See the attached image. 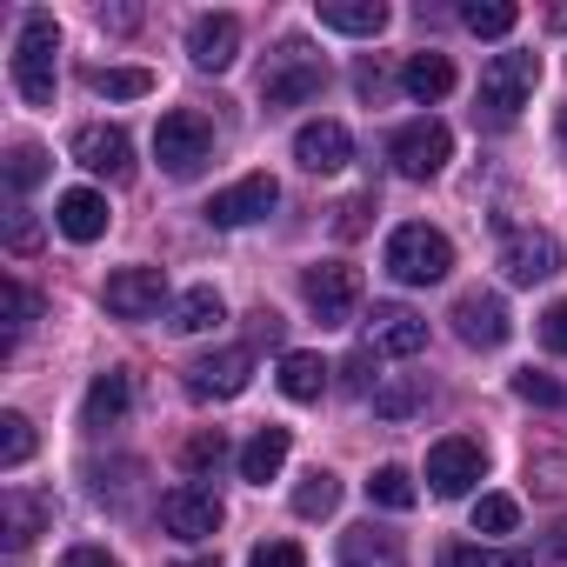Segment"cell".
<instances>
[{
    "instance_id": "1",
    "label": "cell",
    "mask_w": 567,
    "mask_h": 567,
    "mask_svg": "<svg viewBox=\"0 0 567 567\" xmlns=\"http://www.w3.org/2000/svg\"><path fill=\"white\" fill-rule=\"evenodd\" d=\"M14 87L28 107H54V87H61V28L54 14H21V34H14Z\"/></svg>"
},
{
    "instance_id": "2",
    "label": "cell",
    "mask_w": 567,
    "mask_h": 567,
    "mask_svg": "<svg viewBox=\"0 0 567 567\" xmlns=\"http://www.w3.org/2000/svg\"><path fill=\"white\" fill-rule=\"evenodd\" d=\"M454 267V240L427 220H408L388 234V274L401 280V288H434V280H447Z\"/></svg>"
},
{
    "instance_id": "3",
    "label": "cell",
    "mask_w": 567,
    "mask_h": 567,
    "mask_svg": "<svg viewBox=\"0 0 567 567\" xmlns=\"http://www.w3.org/2000/svg\"><path fill=\"white\" fill-rule=\"evenodd\" d=\"M321 87H328V61H321L308 41H280L274 61H267V74H260V101H267V107H301V101H315Z\"/></svg>"
},
{
    "instance_id": "4",
    "label": "cell",
    "mask_w": 567,
    "mask_h": 567,
    "mask_svg": "<svg viewBox=\"0 0 567 567\" xmlns=\"http://www.w3.org/2000/svg\"><path fill=\"white\" fill-rule=\"evenodd\" d=\"M154 161H161L174 181H194V174L214 161V127H207L194 107L161 114V127H154Z\"/></svg>"
},
{
    "instance_id": "5",
    "label": "cell",
    "mask_w": 567,
    "mask_h": 567,
    "mask_svg": "<svg viewBox=\"0 0 567 567\" xmlns=\"http://www.w3.org/2000/svg\"><path fill=\"white\" fill-rule=\"evenodd\" d=\"M534 81H540V54H494L487 68H481V114L487 121H514L520 107H527V94H534Z\"/></svg>"
},
{
    "instance_id": "6",
    "label": "cell",
    "mask_w": 567,
    "mask_h": 567,
    "mask_svg": "<svg viewBox=\"0 0 567 567\" xmlns=\"http://www.w3.org/2000/svg\"><path fill=\"white\" fill-rule=\"evenodd\" d=\"M301 295H308V308H315L321 328H341V321H354V308H361V267H348V260H315V267L301 274Z\"/></svg>"
},
{
    "instance_id": "7",
    "label": "cell",
    "mask_w": 567,
    "mask_h": 567,
    "mask_svg": "<svg viewBox=\"0 0 567 567\" xmlns=\"http://www.w3.org/2000/svg\"><path fill=\"white\" fill-rule=\"evenodd\" d=\"M447 154H454V134H447L441 121H408V127L388 141V161H394L401 181H434V174L447 167Z\"/></svg>"
},
{
    "instance_id": "8",
    "label": "cell",
    "mask_w": 567,
    "mask_h": 567,
    "mask_svg": "<svg viewBox=\"0 0 567 567\" xmlns=\"http://www.w3.org/2000/svg\"><path fill=\"white\" fill-rule=\"evenodd\" d=\"M481 474H487V447H481V441L447 434V441H434V447H427V487H434L441 501H461Z\"/></svg>"
},
{
    "instance_id": "9",
    "label": "cell",
    "mask_w": 567,
    "mask_h": 567,
    "mask_svg": "<svg viewBox=\"0 0 567 567\" xmlns=\"http://www.w3.org/2000/svg\"><path fill=\"white\" fill-rule=\"evenodd\" d=\"M247 381H254V354L247 348H214V354H200L187 368V394L194 401H234V394H247Z\"/></svg>"
},
{
    "instance_id": "10",
    "label": "cell",
    "mask_w": 567,
    "mask_h": 567,
    "mask_svg": "<svg viewBox=\"0 0 567 567\" xmlns=\"http://www.w3.org/2000/svg\"><path fill=\"white\" fill-rule=\"evenodd\" d=\"M167 301V274L161 267H121L107 274V315L114 321H154Z\"/></svg>"
},
{
    "instance_id": "11",
    "label": "cell",
    "mask_w": 567,
    "mask_h": 567,
    "mask_svg": "<svg viewBox=\"0 0 567 567\" xmlns=\"http://www.w3.org/2000/svg\"><path fill=\"white\" fill-rule=\"evenodd\" d=\"M161 527H167L174 540H207V534L220 527V501H214V487L181 481L174 494H161Z\"/></svg>"
},
{
    "instance_id": "12",
    "label": "cell",
    "mask_w": 567,
    "mask_h": 567,
    "mask_svg": "<svg viewBox=\"0 0 567 567\" xmlns=\"http://www.w3.org/2000/svg\"><path fill=\"white\" fill-rule=\"evenodd\" d=\"M501 274L514 280V288H534V280L560 274V240H554V234H540V227L507 234V240H501Z\"/></svg>"
},
{
    "instance_id": "13",
    "label": "cell",
    "mask_w": 567,
    "mask_h": 567,
    "mask_svg": "<svg viewBox=\"0 0 567 567\" xmlns=\"http://www.w3.org/2000/svg\"><path fill=\"white\" fill-rule=\"evenodd\" d=\"M274 200H280L274 174H247V181H234V187H220V194L207 200V220H214V227H254V220L274 214Z\"/></svg>"
},
{
    "instance_id": "14",
    "label": "cell",
    "mask_w": 567,
    "mask_h": 567,
    "mask_svg": "<svg viewBox=\"0 0 567 567\" xmlns=\"http://www.w3.org/2000/svg\"><path fill=\"white\" fill-rule=\"evenodd\" d=\"M368 348L374 354H388V361H414L421 348H427V321L414 315V308H374V321H368Z\"/></svg>"
},
{
    "instance_id": "15",
    "label": "cell",
    "mask_w": 567,
    "mask_h": 567,
    "mask_svg": "<svg viewBox=\"0 0 567 567\" xmlns=\"http://www.w3.org/2000/svg\"><path fill=\"white\" fill-rule=\"evenodd\" d=\"M74 161H81L87 174L127 181V174H134V141H127V127H81V134H74Z\"/></svg>"
},
{
    "instance_id": "16",
    "label": "cell",
    "mask_w": 567,
    "mask_h": 567,
    "mask_svg": "<svg viewBox=\"0 0 567 567\" xmlns=\"http://www.w3.org/2000/svg\"><path fill=\"white\" fill-rule=\"evenodd\" d=\"M454 334H461L467 348H501V341L514 334L507 301H501V295H461V301H454Z\"/></svg>"
},
{
    "instance_id": "17",
    "label": "cell",
    "mask_w": 567,
    "mask_h": 567,
    "mask_svg": "<svg viewBox=\"0 0 567 567\" xmlns=\"http://www.w3.org/2000/svg\"><path fill=\"white\" fill-rule=\"evenodd\" d=\"M187 54H194L200 74H227L234 54H240V21L234 14H200L194 34H187Z\"/></svg>"
},
{
    "instance_id": "18",
    "label": "cell",
    "mask_w": 567,
    "mask_h": 567,
    "mask_svg": "<svg viewBox=\"0 0 567 567\" xmlns=\"http://www.w3.org/2000/svg\"><path fill=\"white\" fill-rule=\"evenodd\" d=\"M348 154H354V134H348L341 121H308V127L295 134V161H301L308 174H341Z\"/></svg>"
},
{
    "instance_id": "19",
    "label": "cell",
    "mask_w": 567,
    "mask_h": 567,
    "mask_svg": "<svg viewBox=\"0 0 567 567\" xmlns=\"http://www.w3.org/2000/svg\"><path fill=\"white\" fill-rule=\"evenodd\" d=\"M341 567H408V547H401V534L361 520L341 534Z\"/></svg>"
},
{
    "instance_id": "20",
    "label": "cell",
    "mask_w": 567,
    "mask_h": 567,
    "mask_svg": "<svg viewBox=\"0 0 567 567\" xmlns=\"http://www.w3.org/2000/svg\"><path fill=\"white\" fill-rule=\"evenodd\" d=\"M54 220H61V234L68 240H101L107 234V194H94V187H68L61 194V207H54Z\"/></svg>"
},
{
    "instance_id": "21",
    "label": "cell",
    "mask_w": 567,
    "mask_h": 567,
    "mask_svg": "<svg viewBox=\"0 0 567 567\" xmlns=\"http://www.w3.org/2000/svg\"><path fill=\"white\" fill-rule=\"evenodd\" d=\"M288 447H295V441H288V427H260V434H254V441L240 447V481L267 487V481H274L280 467H288Z\"/></svg>"
},
{
    "instance_id": "22",
    "label": "cell",
    "mask_w": 567,
    "mask_h": 567,
    "mask_svg": "<svg viewBox=\"0 0 567 567\" xmlns=\"http://www.w3.org/2000/svg\"><path fill=\"white\" fill-rule=\"evenodd\" d=\"M321 28L354 34V41H374L388 28V8H381V0H321Z\"/></svg>"
},
{
    "instance_id": "23",
    "label": "cell",
    "mask_w": 567,
    "mask_h": 567,
    "mask_svg": "<svg viewBox=\"0 0 567 567\" xmlns=\"http://www.w3.org/2000/svg\"><path fill=\"white\" fill-rule=\"evenodd\" d=\"M374 414L381 421H414L421 408H427V381L421 374H388V381H374Z\"/></svg>"
},
{
    "instance_id": "24",
    "label": "cell",
    "mask_w": 567,
    "mask_h": 567,
    "mask_svg": "<svg viewBox=\"0 0 567 567\" xmlns=\"http://www.w3.org/2000/svg\"><path fill=\"white\" fill-rule=\"evenodd\" d=\"M280 394L288 401H321L328 394V361L321 354H280Z\"/></svg>"
},
{
    "instance_id": "25",
    "label": "cell",
    "mask_w": 567,
    "mask_h": 567,
    "mask_svg": "<svg viewBox=\"0 0 567 567\" xmlns=\"http://www.w3.org/2000/svg\"><path fill=\"white\" fill-rule=\"evenodd\" d=\"M41 520H48V507H41L28 487H8V494H0V534H8V547H28V540L41 534Z\"/></svg>"
},
{
    "instance_id": "26",
    "label": "cell",
    "mask_w": 567,
    "mask_h": 567,
    "mask_svg": "<svg viewBox=\"0 0 567 567\" xmlns=\"http://www.w3.org/2000/svg\"><path fill=\"white\" fill-rule=\"evenodd\" d=\"M401 87H408L414 101H447V94H454V61H447V54H414V61L401 68Z\"/></svg>"
},
{
    "instance_id": "27",
    "label": "cell",
    "mask_w": 567,
    "mask_h": 567,
    "mask_svg": "<svg viewBox=\"0 0 567 567\" xmlns=\"http://www.w3.org/2000/svg\"><path fill=\"white\" fill-rule=\"evenodd\" d=\"M127 401H134L127 374H121V368H107V374L87 388V408H81V414H87V427H114V421L127 414Z\"/></svg>"
},
{
    "instance_id": "28",
    "label": "cell",
    "mask_w": 567,
    "mask_h": 567,
    "mask_svg": "<svg viewBox=\"0 0 567 567\" xmlns=\"http://www.w3.org/2000/svg\"><path fill=\"white\" fill-rule=\"evenodd\" d=\"M514 21H520L514 0H467V8H461V28H467V34H481V41L514 34Z\"/></svg>"
},
{
    "instance_id": "29",
    "label": "cell",
    "mask_w": 567,
    "mask_h": 567,
    "mask_svg": "<svg viewBox=\"0 0 567 567\" xmlns=\"http://www.w3.org/2000/svg\"><path fill=\"white\" fill-rule=\"evenodd\" d=\"M368 501H374V507H394V514H408V507L421 501V487H414V474H408V467H394V461H388V467H374V481H368Z\"/></svg>"
},
{
    "instance_id": "30",
    "label": "cell",
    "mask_w": 567,
    "mask_h": 567,
    "mask_svg": "<svg viewBox=\"0 0 567 567\" xmlns=\"http://www.w3.org/2000/svg\"><path fill=\"white\" fill-rule=\"evenodd\" d=\"M441 567H534V554L527 547H467V540H454V547H441Z\"/></svg>"
},
{
    "instance_id": "31",
    "label": "cell",
    "mask_w": 567,
    "mask_h": 567,
    "mask_svg": "<svg viewBox=\"0 0 567 567\" xmlns=\"http://www.w3.org/2000/svg\"><path fill=\"white\" fill-rule=\"evenodd\" d=\"M0 308H8V341H0V354H14V341L41 321V301L21 288V280H0Z\"/></svg>"
},
{
    "instance_id": "32",
    "label": "cell",
    "mask_w": 567,
    "mask_h": 567,
    "mask_svg": "<svg viewBox=\"0 0 567 567\" xmlns=\"http://www.w3.org/2000/svg\"><path fill=\"white\" fill-rule=\"evenodd\" d=\"M220 315H227V308H220V295H214V288H187V295L174 301V328H181V334H207Z\"/></svg>"
},
{
    "instance_id": "33",
    "label": "cell",
    "mask_w": 567,
    "mask_h": 567,
    "mask_svg": "<svg viewBox=\"0 0 567 567\" xmlns=\"http://www.w3.org/2000/svg\"><path fill=\"white\" fill-rule=\"evenodd\" d=\"M87 87H94V94H107V101H141V94L154 87V74H147V68H94V74H87Z\"/></svg>"
},
{
    "instance_id": "34",
    "label": "cell",
    "mask_w": 567,
    "mask_h": 567,
    "mask_svg": "<svg viewBox=\"0 0 567 567\" xmlns=\"http://www.w3.org/2000/svg\"><path fill=\"white\" fill-rule=\"evenodd\" d=\"M28 454H34V421L8 408V414H0V467L14 474V467H28Z\"/></svg>"
},
{
    "instance_id": "35",
    "label": "cell",
    "mask_w": 567,
    "mask_h": 567,
    "mask_svg": "<svg viewBox=\"0 0 567 567\" xmlns=\"http://www.w3.org/2000/svg\"><path fill=\"white\" fill-rule=\"evenodd\" d=\"M334 507H341V481L315 467V474H308V481L295 487V514H308V520H321V514H334Z\"/></svg>"
},
{
    "instance_id": "36",
    "label": "cell",
    "mask_w": 567,
    "mask_h": 567,
    "mask_svg": "<svg viewBox=\"0 0 567 567\" xmlns=\"http://www.w3.org/2000/svg\"><path fill=\"white\" fill-rule=\"evenodd\" d=\"M520 527V501L514 494H481L474 501V534H514Z\"/></svg>"
},
{
    "instance_id": "37",
    "label": "cell",
    "mask_w": 567,
    "mask_h": 567,
    "mask_svg": "<svg viewBox=\"0 0 567 567\" xmlns=\"http://www.w3.org/2000/svg\"><path fill=\"white\" fill-rule=\"evenodd\" d=\"M41 181H48V154H41L34 141H21V147L8 154V187L28 194V187H41Z\"/></svg>"
},
{
    "instance_id": "38",
    "label": "cell",
    "mask_w": 567,
    "mask_h": 567,
    "mask_svg": "<svg viewBox=\"0 0 567 567\" xmlns=\"http://www.w3.org/2000/svg\"><path fill=\"white\" fill-rule=\"evenodd\" d=\"M181 461H187V474H214V467L227 461V434H220V427H207V434H194V441L181 447Z\"/></svg>"
},
{
    "instance_id": "39",
    "label": "cell",
    "mask_w": 567,
    "mask_h": 567,
    "mask_svg": "<svg viewBox=\"0 0 567 567\" xmlns=\"http://www.w3.org/2000/svg\"><path fill=\"white\" fill-rule=\"evenodd\" d=\"M514 394H520V401H534V408H560V388H554L547 374H534V368H520V374H514Z\"/></svg>"
},
{
    "instance_id": "40",
    "label": "cell",
    "mask_w": 567,
    "mask_h": 567,
    "mask_svg": "<svg viewBox=\"0 0 567 567\" xmlns=\"http://www.w3.org/2000/svg\"><path fill=\"white\" fill-rule=\"evenodd\" d=\"M247 567H308V554H301L295 540H267V547L247 554Z\"/></svg>"
},
{
    "instance_id": "41",
    "label": "cell",
    "mask_w": 567,
    "mask_h": 567,
    "mask_svg": "<svg viewBox=\"0 0 567 567\" xmlns=\"http://www.w3.org/2000/svg\"><path fill=\"white\" fill-rule=\"evenodd\" d=\"M8 247H14V254H34V247H41V220H34L28 207L8 214Z\"/></svg>"
},
{
    "instance_id": "42",
    "label": "cell",
    "mask_w": 567,
    "mask_h": 567,
    "mask_svg": "<svg viewBox=\"0 0 567 567\" xmlns=\"http://www.w3.org/2000/svg\"><path fill=\"white\" fill-rule=\"evenodd\" d=\"M368 214H374V194H354V200L341 207V220H334V227H341V240H354V234L368 227Z\"/></svg>"
},
{
    "instance_id": "43",
    "label": "cell",
    "mask_w": 567,
    "mask_h": 567,
    "mask_svg": "<svg viewBox=\"0 0 567 567\" xmlns=\"http://www.w3.org/2000/svg\"><path fill=\"white\" fill-rule=\"evenodd\" d=\"M540 341H547L554 354H567V301H554V308L540 315Z\"/></svg>"
},
{
    "instance_id": "44",
    "label": "cell",
    "mask_w": 567,
    "mask_h": 567,
    "mask_svg": "<svg viewBox=\"0 0 567 567\" xmlns=\"http://www.w3.org/2000/svg\"><path fill=\"white\" fill-rule=\"evenodd\" d=\"M61 567H121V560H114L107 547H68V560H61Z\"/></svg>"
},
{
    "instance_id": "45",
    "label": "cell",
    "mask_w": 567,
    "mask_h": 567,
    "mask_svg": "<svg viewBox=\"0 0 567 567\" xmlns=\"http://www.w3.org/2000/svg\"><path fill=\"white\" fill-rule=\"evenodd\" d=\"M174 567H220V560H174Z\"/></svg>"
},
{
    "instance_id": "46",
    "label": "cell",
    "mask_w": 567,
    "mask_h": 567,
    "mask_svg": "<svg viewBox=\"0 0 567 567\" xmlns=\"http://www.w3.org/2000/svg\"><path fill=\"white\" fill-rule=\"evenodd\" d=\"M560 141H567V107H560Z\"/></svg>"
}]
</instances>
